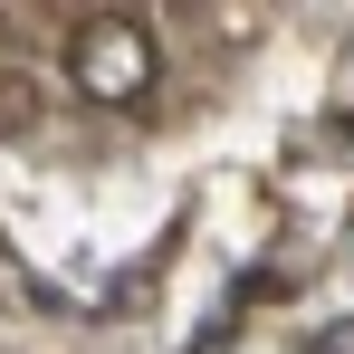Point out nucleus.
I'll return each instance as SVG.
<instances>
[{"label": "nucleus", "mask_w": 354, "mask_h": 354, "mask_svg": "<svg viewBox=\"0 0 354 354\" xmlns=\"http://www.w3.org/2000/svg\"><path fill=\"white\" fill-rule=\"evenodd\" d=\"M153 77H163V58H153V29L134 10H86L67 29V86L86 106H144Z\"/></svg>", "instance_id": "obj_1"}, {"label": "nucleus", "mask_w": 354, "mask_h": 354, "mask_svg": "<svg viewBox=\"0 0 354 354\" xmlns=\"http://www.w3.org/2000/svg\"><path fill=\"white\" fill-rule=\"evenodd\" d=\"M316 354H354V316H345V335H326V345H316Z\"/></svg>", "instance_id": "obj_2"}]
</instances>
